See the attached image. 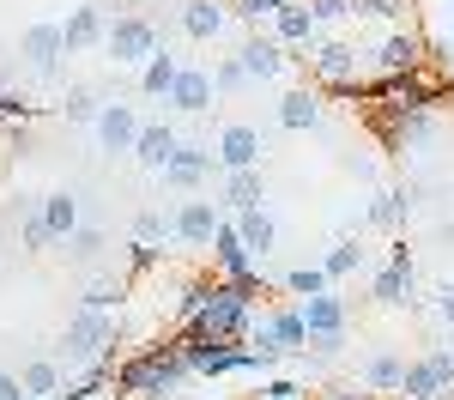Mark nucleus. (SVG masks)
I'll return each instance as SVG.
<instances>
[{"instance_id":"f257e3e1","label":"nucleus","mask_w":454,"mask_h":400,"mask_svg":"<svg viewBox=\"0 0 454 400\" xmlns=\"http://www.w3.org/2000/svg\"><path fill=\"white\" fill-rule=\"evenodd\" d=\"M188 376H194V364L176 352V340H158V346H140V352L115 358L109 388L121 400H164V395H176Z\"/></svg>"},{"instance_id":"f03ea898","label":"nucleus","mask_w":454,"mask_h":400,"mask_svg":"<svg viewBox=\"0 0 454 400\" xmlns=\"http://www.w3.org/2000/svg\"><path fill=\"white\" fill-rule=\"evenodd\" d=\"M297 61L309 67L315 91H340V98H357V104H364V85H370V79H364V67H370V55H364L357 43H346V36H333V31H321L309 49L297 55Z\"/></svg>"},{"instance_id":"7ed1b4c3","label":"nucleus","mask_w":454,"mask_h":400,"mask_svg":"<svg viewBox=\"0 0 454 400\" xmlns=\"http://www.w3.org/2000/svg\"><path fill=\"white\" fill-rule=\"evenodd\" d=\"M121 358V310H79L61 333V370H91V364Z\"/></svg>"},{"instance_id":"20e7f679","label":"nucleus","mask_w":454,"mask_h":400,"mask_svg":"<svg viewBox=\"0 0 454 400\" xmlns=\"http://www.w3.org/2000/svg\"><path fill=\"white\" fill-rule=\"evenodd\" d=\"M158 49H164V43H158V25H152L145 12H121V19H109L104 55L115 61V67H145Z\"/></svg>"},{"instance_id":"39448f33","label":"nucleus","mask_w":454,"mask_h":400,"mask_svg":"<svg viewBox=\"0 0 454 400\" xmlns=\"http://www.w3.org/2000/svg\"><path fill=\"white\" fill-rule=\"evenodd\" d=\"M370 297L382 303V310H412L419 303V267H412V249H406V237L387 249V261L376 267V279H370Z\"/></svg>"},{"instance_id":"423d86ee","label":"nucleus","mask_w":454,"mask_h":400,"mask_svg":"<svg viewBox=\"0 0 454 400\" xmlns=\"http://www.w3.org/2000/svg\"><path fill=\"white\" fill-rule=\"evenodd\" d=\"M364 55H370V67H376V73H424L430 43H424V31H412V25H387Z\"/></svg>"},{"instance_id":"0eeeda50","label":"nucleus","mask_w":454,"mask_h":400,"mask_svg":"<svg viewBox=\"0 0 454 400\" xmlns=\"http://www.w3.org/2000/svg\"><path fill=\"white\" fill-rule=\"evenodd\" d=\"M442 395H454V352H449V346H430L424 358L406 364L400 395H394V400H442Z\"/></svg>"},{"instance_id":"6e6552de","label":"nucleus","mask_w":454,"mask_h":400,"mask_svg":"<svg viewBox=\"0 0 454 400\" xmlns=\"http://www.w3.org/2000/svg\"><path fill=\"white\" fill-rule=\"evenodd\" d=\"M248 346L254 352H303L309 346V327H303V310H267V316H254L248 327Z\"/></svg>"},{"instance_id":"1a4fd4ad","label":"nucleus","mask_w":454,"mask_h":400,"mask_svg":"<svg viewBox=\"0 0 454 400\" xmlns=\"http://www.w3.org/2000/svg\"><path fill=\"white\" fill-rule=\"evenodd\" d=\"M218 224H224V207L212 194H182L176 200V243L182 249H212Z\"/></svg>"},{"instance_id":"9d476101","label":"nucleus","mask_w":454,"mask_h":400,"mask_svg":"<svg viewBox=\"0 0 454 400\" xmlns=\"http://www.w3.org/2000/svg\"><path fill=\"white\" fill-rule=\"evenodd\" d=\"M212 158H218V170H261L267 140H261V128H248V122H224L218 140H212Z\"/></svg>"},{"instance_id":"9b49d317","label":"nucleus","mask_w":454,"mask_h":400,"mask_svg":"<svg viewBox=\"0 0 454 400\" xmlns=\"http://www.w3.org/2000/svg\"><path fill=\"white\" fill-rule=\"evenodd\" d=\"M207 176H224V170H218L212 145H200V140H182V145H176V158L164 164V182H170L176 194H200V182H207Z\"/></svg>"},{"instance_id":"f8f14e48","label":"nucleus","mask_w":454,"mask_h":400,"mask_svg":"<svg viewBox=\"0 0 454 400\" xmlns=\"http://www.w3.org/2000/svg\"><path fill=\"white\" fill-rule=\"evenodd\" d=\"M91 128H98V145H104L109 158H115V152H134V140H140V109L134 104H121V98H109L104 109H98V122H91Z\"/></svg>"},{"instance_id":"ddd939ff","label":"nucleus","mask_w":454,"mask_h":400,"mask_svg":"<svg viewBox=\"0 0 454 400\" xmlns=\"http://www.w3.org/2000/svg\"><path fill=\"white\" fill-rule=\"evenodd\" d=\"M176 25H182V36H194V43H218V36L237 25V12H231V0H182Z\"/></svg>"},{"instance_id":"4468645a","label":"nucleus","mask_w":454,"mask_h":400,"mask_svg":"<svg viewBox=\"0 0 454 400\" xmlns=\"http://www.w3.org/2000/svg\"><path fill=\"white\" fill-rule=\"evenodd\" d=\"M212 98H218L212 67H200V61H182V73H176V85H170V98H164V104H170L176 115H207Z\"/></svg>"},{"instance_id":"2eb2a0df","label":"nucleus","mask_w":454,"mask_h":400,"mask_svg":"<svg viewBox=\"0 0 454 400\" xmlns=\"http://www.w3.org/2000/svg\"><path fill=\"white\" fill-rule=\"evenodd\" d=\"M61 36H67V55H79V49H104L109 12L98 6V0H73L67 19H61Z\"/></svg>"},{"instance_id":"dca6fc26","label":"nucleus","mask_w":454,"mask_h":400,"mask_svg":"<svg viewBox=\"0 0 454 400\" xmlns=\"http://www.w3.org/2000/svg\"><path fill=\"white\" fill-rule=\"evenodd\" d=\"M273 36H279V49H285V55L297 61V55L309 49L315 36H321V25L309 19V6H303V0H285L279 12H273Z\"/></svg>"},{"instance_id":"f3484780","label":"nucleus","mask_w":454,"mask_h":400,"mask_svg":"<svg viewBox=\"0 0 454 400\" xmlns=\"http://www.w3.org/2000/svg\"><path fill=\"white\" fill-rule=\"evenodd\" d=\"M218 207H224V213H254V207H267V176H261V170H224V176H218Z\"/></svg>"},{"instance_id":"a211bd4d","label":"nucleus","mask_w":454,"mask_h":400,"mask_svg":"<svg viewBox=\"0 0 454 400\" xmlns=\"http://www.w3.org/2000/svg\"><path fill=\"white\" fill-rule=\"evenodd\" d=\"M19 55L31 61V73H55V67H61V55H67V36H61V25H55V19H43V25H31V31H25Z\"/></svg>"},{"instance_id":"6ab92c4d","label":"nucleus","mask_w":454,"mask_h":400,"mask_svg":"<svg viewBox=\"0 0 454 400\" xmlns=\"http://www.w3.org/2000/svg\"><path fill=\"white\" fill-rule=\"evenodd\" d=\"M176 145H182V134H176L170 122H145L140 140H134V164L152 170V176H164V164L176 158Z\"/></svg>"},{"instance_id":"aec40b11","label":"nucleus","mask_w":454,"mask_h":400,"mask_svg":"<svg viewBox=\"0 0 454 400\" xmlns=\"http://www.w3.org/2000/svg\"><path fill=\"white\" fill-rule=\"evenodd\" d=\"M237 61L248 67V79H254V85H261V79H279V73L291 67V55L279 49V36H267V31H254V36H248L243 49H237Z\"/></svg>"},{"instance_id":"412c9836","label":"nucleus","mask_w":454,"mask_h":400,"mask_svg":"<svg viewBox=\"0 0 454 400\" xmlns=\"http://www.w3.org/2000/svg\"><path fill=\"white\" fill-rule=\"evenodd\" d=\"M297 310H303V327H309V333H346L351 327V310H346V297H340V286L303 297Z\"/></svg>"},{"instance_id":"4be33fe9","label":"nucleus","mask_w":454,"mask_h":400,"mask_svg":"<svg viewBox=\"0 0 454 400\" xmlns=\"http://www.w3.org/2000/svg\"><path fill=\"white\" fill-rule=\"evenodd\" d=\"M279 128H291V134L321 128V91H315V85H291L279 98Z\"/></svg>"},{"instance_id":"5701e85b","label":"nucleus","mask_w":454,"mask_h":400,"mask_svg":"<svg viewBox=\"0 0 454 400\" xmlns=\"http://www.w3.org/2000/svg\"><path fill=\"white\" fill-rule=\"evenodd\" d=\"M43 224H49L55 249H61L73 231L85 224V218H79V194H73V188H55V194H43Z\"/></svg>"},{"instance_id":"b1692460","label":"nucleus","mask_w":454,"mask_h":400,"mask_svg":"<svg viewBox=\"0 0 454 400\" xmlns=\"http://www.w3.org/2000/svg\"><path fill=\"white\" fill-rule=\"evenodd\" d=\"M400 376H406V358H400V352H387V346L357 364V382H364V388H376V395H400Z\"/></svg>"},{"instance_id":"393cba45","label":"nucleus","mask_w":454,"mask_h":400,"mask_svg":"<svg viewBox=\"0 0 454 400\" xmlns=\"http://www.w3.org/2000/svg\"><path fill=\"white\" fill-rule=\"evenodd\" d=\"M364 224H382V231H406L412 224V188H387L364 207Z\"/></svg>"},{"instance_id":"a878e982","label":"nucleus","mask_w":454,"mask_h":400,"mask_svg":"<svg viewBox=\"0 0 454 400\" xmlns=\"http://www.w3.org/2000/svg\"><path fill=\"white\" fill-rule=\"evenodd\" d=\"M231 218H237V231H243L248 255H254V261H267V255H273V243H279V224H273V213H267V207H254V213H231Z\"/></svg>"},{"instance_id":"bb28decb","label":"nucleus","mask_w":454,"mask_h":400,"mask_svg":"<svg viewBox=\"0 0 454 400\" xmlns=\"http://www.w3.org/2000/svg\"><path fill=\"white\" fill-rule=\"evenodd\" d=\"M61 388H67V370H61V358L25 364V395H31V400H55Z\"/></svg>"},{"instance_id":"cd10ccee","label":"nucleus","mask_w":454,"mask_h":400,"mask_svg":"<svg viewBox=\"0 0 454 400\" xmlns=\"http://www.w3.org/2000/svg\"><path fill=\"white\" fill-rule=\"evenodd\" d=\"M364 261H370V249H364L357 237H340V243L327 249V261H321V267H327V279H333V286H346V279L357 273V267H364Z\"/></svg>"},{"instance_id":"c85d7f7f","label":"nucleus","mask_w":454,"mask_h":400,"mask_svg":"<svg viewBox=\"0 0 454 400\" xmlns=\"http://www.w3.org/2000/svg\"><path fill=\"white\" fill-rule=\"evenodd\" d=\"M176 73H182V61H176L170 49H158V55H152V61L140 67V91H145V98H170Z\"/></svg>"},{"instance_id":"c756f323","label":"nucleus","mask_w":454,"mask_h":400,"mask_svg":"<svg viewBox=\"0 0 454 400\" xmlns=\"http://www.w3.org/2000/svg\"><path fill=\"white\" fill-rule=\"evenodd\" d=\"M170 237H176V207L170 213H158V207H140V213H134V243H158V249H164Z\"/></svg>"},{"instance_id":"7c9ffc66","label":"nucleus","mask_w":454,"mask_h":400,"mask_svg":"<svg viewBox=\"0 0 454 400\" xmlns=\"http://www.w3.org/2000/svg\"><path fill=\"white\" fill-rule=\"evenodd\" d=\"M406 12H412V0H351V19H370V25H406Z\"/></svg>"},{"instance_id":"2f4dec72","label":"nucleus","mask_w":454,"mask_h":400,"mask_svg":"<svg viewBox=\"0 0 454 400\" xmlns=\"http://www.w3.org/2000/svg\"><path fill=\"white\" fill-rule=\"evenodd\" d=\"M121 303H128V279H91V286H85V297H79V310H121Z\"/></svg>"},{"instance_id":"473e14b6","label":"nucleus","mask_w":454,"mask_h":400,"mask_svg":"<svg viewBox=\"0 0 454 400\" xmlns=\"http://www.w3.org/2000/svg\"><path fill=\"white\" fill-rule=\"evenodd\" d=\"M285 291H291V297H315V291H333V279H327L321 261H309V267H291V273H285Z\"/></svg>"},{"instance_id":"72a5a7b5","label":"nucleus","mask_w":454,"mask_h":400,"mask_svg":"<svg viewBox=\"0 0 454 400\" xmlns=\"http://www.w3.org/2000/svg\"><path fill=\"white\" fill-rule=\"evenodd\" d=\"M212 85H218V98H237L243 85H254V79H248V67L237 61V55H218V61H212Z\"/></svg>"},{"instance_id":"f704fd0d","label":"nucleus","mask_w":454,"mask_h":400,"mask_svg":"<svg viewBox=\"0 0 454 400\" xmlns=\"http://www.w3.org/2000/svg\"><path fill=\"white\" fill-rule=\"evenodd\" d=\"M61 249H67V261H79V267H91V261L104 255V231H98V224H79V231H73V237L61 243Z\"/></svg>"},{"instance_id":"c9c22d12","label":"nucleus","mask_w":454,"mask_h":400,"mask_svg":"<svg viewBox=\"0 0 454 400\" xmlns=\"http://www.w3.org/2000/svg\"><path fill=\"white\" fill-rule=\"evenodd\" d=\"M285 0H231V12H237V25L248 31H261V25H273V12H279Z\"/></svg>"},{"instance_id":"e433bc0d","label":"nucleus","mask_w":454,"mask_h":400,"mask_svg":"<svg viewBox=\"0 0 454 400\" xmlns=\"http://www.w3.org/2000/svg\"><path fill=\"white\" fill-rule=\"evenodd\" d=\"M309 6V19L321 25V31H340V25H351V0H303Z\"/></svg>"},{"instance_id":"4c0bfd02","label":"nucleus","mask_w":454,"mask_h":400,"mask_svg":"<svg viewBox=\"0 0 454 400\" xmlns=\"http://www.w3.org/2000/svg\"><path fill=\"white\" fill-rule=\"evenodd\" d=\"M254 400H309V388L291 382V376H261L254 382Z\"/></svg>"},{"instance_id":"58836bf2","label":"nucleus","mask_w":454,"mask_h":400,"mask_svg":"<svg viewBox=\"0 0 454 400\" xmlns=\"http://www.w3.org/2000/svg\"><path fill=\"white\" fill-rule=\"evenodd\" d=\"M31 115H36L31 98H19V91H0V128H25Z\"/></svg>"},{"instance_id":"ea45409f","label":"nucleus","mask_w":454,"mask_h":400,"mask_svg":"<svg viewBox=\"0 0 454 400\" xmlns=\"http://www.w3.org/2000/svg\"><path fill=\"white\" fill-rule=\"evenodd\" d=\"M67 122H98V109H104V98H98V91H85V85H79V91H67Z\"/></svg>"},{"instance_id":"a19ab883","label":"nucleus","mask_w":454,"mask_h":400,"mask_svg":"<svg viewBox=\"0 0 454 400\" xmlns=\"http://www.w3.org/2000/svg\"><path fill=\"white\" fill-rule=\"evenodd\" d=\"M346 340H351V327H346V333H309V346H303V352H315V358H340V352H346Z\"/></svg>"},{"instance_id":"79ce46f5","label":"nucleus","mask_w":454,"mask_h":400,"mask_svg":"<svg viewBox=\"0 0 454 400\" xmlns=\"http://www.w3.org/2000/svg\"><path fill=\"white\" fill-rule=\"evenodd\" d=\"M128 267H134V273H152V267H158V243H134Z\"/></svg>"},{"instance_id":"37998d69","label":"nucleus","mask_w":454,"mask_h":400,"mask_svg":"<svg viewBox=\"0 0 454 400\" xmlns=\"http://www.w3.org/2000/svg\"><path fill=\"white\" fill-rule=\"evenodd\" d=\"M0 400H31V395H25V376H12V370H0Z\"/></svg>"},{"instance_id":"c03bdc74","label":"nucleus","mask_w":454,"mask_h":400,"mask_svg":"<svg viewBox=\"0 0 454 400\" xmlns=\"http://www.w3.org/2000/svg\"><path fill=\"white\" fill-rule=\"evenodd\" d=\"M436 316L454 327V279H449V286H436Z\"/></svg>"},{"instance_id":"a18cd8bd","label":"nucleus","mask_w":454,"mask_h":400,"mask_svg":"<svg viewBox=\"0 0 454 400\" xmlns=\"http://www.w3.org/2000/svg\"><path fill=\"white\" fill-rule=\"evenodd\" d=\"M321 400H376V388H364V382H357V388H327Z\"/></svg>"},{"instance_id":"49530a36","label":"nucleus","mask_w":454,"mask_h":400,"mask_svg":"<svg viewBox=\"0 0 454 400\" xmlns=\"http://www.w3.org/2000/svg\"><path fill=\"white\" fill-rule=\"evenodd\" d=\"M449 19H454V0H449Z\"/></svg>"}]
</instances>
